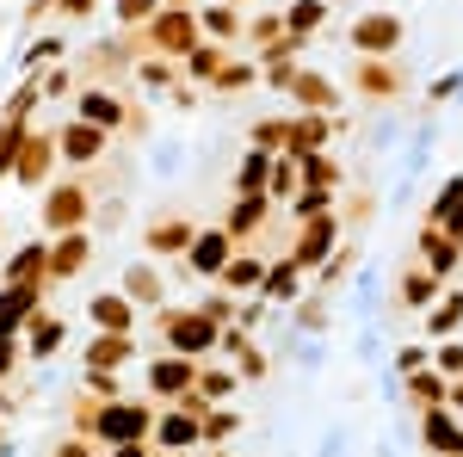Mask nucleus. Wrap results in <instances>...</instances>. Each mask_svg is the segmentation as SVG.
I'll list each match as a JSON object with an SVG mask.
<instances>
[{"label":"nucleus","mask_w":463,"mask_h":457,"mask_svg":"<svg viewBox=\"0 0 463 457\" xmlns=\"http://www.w3.org/2000/svg\"><path fill=\"white\" fill-rule=\"evenodd\" d=\"M266 205H272V198H229V216H222V229L235 235V247L248 242L260 223H266Z\"/></svg>","instance_id":"bb28decb"},{"label":"nucleus","mask_w":463,"mask_h":457,"mask_svg":"<svg viewBox=\"0 0 463 457\" xmlns=\"http://www.w3.org/2000/svg\"><path fill=\"white\" fill-rule=\"evenodd\" d=\"M192 242H198V223L185 211H161L155 223H143V253L148 260H185Z\"/></svg>","instance_id":"6e6552de"},{"label":"nucleus","mask_w":463,"mask_h":457,"mask_svg":"<svg viewBox=\"0 0 463 457\" xmlns=\"http://www.w3.org/2000/svg\"><path fill=\"white\" fill-rule=\"evenodd\" d=\"M353 43L364 50V56H377V50H395L402 43V19L395 13H364L353 25Z\"/></svg>","instance_id":"aec40b11"},{"label":"nucleus","mask_w":463,"mask_h":457,"mask_svg":"<svg viewBox=\"0 0 463 457\" xmlns=\"http://www.w3.org/2000/svg\"><path fill=\"white\" fill-rule=\"evenodd\" d=\"M148 130H155V124H148V111H143V106H130V124H124V137H137V142H143Z\"/></svg>","instance_id":"3c124183"},{"label":"nucleus","mask_w":463,"mask_h":457,"mask_svg":"<svg viewBox=\"0 0 463 457\" xmlns=\"http://www.w3.org/2000/svg\"><path fill=\"white\" fill-rule=\"evenodd\" d=\"M50 457H106V452H99L93 439H80V433H69V439H62V445H56Z\"/></svg>","instance_id":"49530a36"},{"label":"nucleus","mask_w":463,"mask_h":457,"mask_svg":"<svg viewBox=\"0 0 463 457\" xmlns=\"http://www.w3.org/2000/svg\"><path fill=\"white\" fill-rule=\"evenodd\" d=\"M420 433H427V445L439 457H463V426L451 421V414H445V408H432L427 414V426H420Z\"/></svg>","instance_id":"cd10ccee"},{"label":"nucleus","mask_w":463,"mask_h":457,"mask_svg":"<svg viewBox=\"0 0 463 457\" xmlns=\"http://www.w3.org/2000/svg\"><path fill=\"white\" fill-rule=\"evenodd\" d=\"M37 81H43V106H62V100L74 106V93H80V69L74 62H56V69H43Z\"/></svg>","instance_id":"c756f323"},{"label":"nucleus","mask_w":463,"mask_h":457,"mask_svg":"<svg viewBox=\"0 0 463 457\" xmlns=\"http://www.w3.org/2000/svg\"><path fill=\"white\" fill-rule=\"evenodd\" d=\"M62 347H69V321L56 316V309H43V316L25 328V358H32V365H50V358H62Z\"/></svg>","instance_id":"dca6fc26"},{"label":"nucleus","mask_w":463,"mask_h":457,"mask_svg":"<svg viewBox=\"0 0 463 457\" xmlns=\"http://www.w3.org/2000/svg\"><path fill=\"white\" fill-rule=\"evenodd\" d=\"M321 13H327L321 0H297V6L285 13V32H290V37H309V32L321 25Z\"/></svg>","instance_id":"58836bf2"},{"label":"nucleus","mask_w":463,"mask_h":457,"mask_svg":"<svg viewBox=\"0 0 463 457\" xmlns=\"http://www.w3.org/2000/svg\"><path fill=\"white\" fill-rule=\"evenodd\" d=\"M37 111H43V81H37V74H19V87L6 93L0 118H13V124H37Z\"/></svg>","instance_id":"b1692460"},{"label":"nucleus","mask_w":463,"mask_h":457,"mask_svg":"<svg viewBox=\"0 0 463 457\" xmlns=\"http://www.w3.org/2000/svg\"><path fill=\"white\" fill-rule=\"evenodd\" d=\"M0 284H50V242H43V235L19 242L0 260ZM50 290H56V284H50Z\"/></svg>","instance_id":"f8f14e48"},{"label":"nucleus","mask_w":463,"mask_h":457,"mask_svg":"<svg viewBox=\"0 0 463 457\" xmlns=\"http://www.w3.org/2000/svg\"><path fill=\"white\" fill-rule=\"evenodd\" d=\"M272 161H279V155L248 148V155H241V167H235V198H266V186H272Z\"/></svg>","instance_id":"4be33fe9"},{"label":"nucleus","mask_w":463,"mask_h":457,"mask_svg":"<svg viewBox=\"0 0 463 457\" xmlns=\"http://www.w3.org/2000/svg\"><path fill=\"white\" fill-rule=\"evenodd\" d=\"M216 457H222V452H216Z\"/></svg>","instance_id":"bf43d9fd"},{"label":"nucleus","mask_w":463,"mask_h":457,"mask_svg":"<svg viewBox=\"0 0 463 457\" xmlns=\"http://www.w3.org/2000/svg\"><path fill=\"white\" fill-rule=\"evenodd\" d=\"M402 297H408L414 309H427L432 297H439V272H427V266H420V272H408V279H402Z\"/></svg>","instance_id":"a19ab883"},{"label":"nucleus","mask_w":463,"mask_h":457,"mask_svg":"<svg viewBox=\"0 0 463 457\" xmlns=\"http://www.w3.org/2000/svg\"><path fill=\"white\" fill-rule=\"evenodd\" d=\"M25 358V334H0V377H13Z\"/></svg>","instance_id":"a18cd8bd"},{"label":"nucleus","mask_w":463,"mask_h":457,"mask_svg":"<svg viewBox=\"0 0 463 457\" xmlns=\"http://www.w3.org/2000/svg\"><path fill=\"white\" fill-rule=\"evenodd\" d=\"M334 235H340L334 216H309L303 235H297V247H290V266H321V260L334 253Z\"/></svg>","instance_id":"a211bd4d"},{"label":"nucleus","mask_w":463,"mask_h":457,"mask_svg":"<svg viewBox=\"0 0 463 457\" xmlns=\"http://www.w3.org/2000/svg\"><path fill=\"white\" fill-rule=\"evenodd\" d=\"M458 321H463V297H445V303L427 316V328L432 334H458Z\"/></svg>","instance_id":"37998d69"},{"label":"nucleus","mask_w":463,"mask_h":457,"mask_svg":"<svg viewBox=\"0 0 463 457\" xmlns=\"http://www.w3.org/2000/svg\"><path fill=\"white\" fill-rule=\"evenodd\" d=\"M0 32H6V25H0Z\"/></svg>","instance_id":"13d9d810"},{"label":"nucleus","mask_w":463,"mask_h":457,"mask_svg":"<svg viewBox=\"0 0 463 457\" xmlns=\"http://www.w3.org/2000/svg\"><path fill=\"white\" fill-rule=\"evenodd\" d=\"M50 284H0V334H25L50 303Z\"/></svg>","instance_id":"9b49d317"},{"label":"nucleus","mask_w":463,"mask_h":457,"mask_svg":"<svg viewBox=\"0 0 463 457\" xmlns=\"http://www.w3.org/2000/svg\"><path fill=\"white\" fill-rule=\"evenodd\" d=\"M235 371H241V377H266V371H272V358H266L260 347H248L241 358H235Z\"/></svg>","instance_id":"de8ad7c7"},{"label":"nucleus","mask_w":463,"mask_h":457,"mask_svg":"<svg viewBox=\"0 0 463 457\" xmlns=\"http://www.w3.org/2000/svg\"><path fill=\"white\" fill-rule=\"evenodd\" d=\"M25 137H32V124H13V118H0V179H13V167H19V148H25Z\"/></svg>","instance_id":"473e14b6"},{"label":"nucleus","mask_w":463,"mask_h":457,"mask_svg":"<svg viewBox=\"0 0 463 457\" xmlns=\"http://www.w3.org/2000/svg\"><path fill=\"white\" fill-rule=\"evenodd\" d=\"M62 56H69V37H62V32H37V37H25V50H19L13 69H19V74H43V69H56Z\"/></svg>","instance_id":"6ab92c4d"},{"label":"nucleus","mask_w":463,"mask_h":457,"mask_svg":"<svg viewBox=\"0 0 463 457\" xmlns=\"http://www.w3.org/2000/svg\"><path fill=\"white\" fill-rule=\"evenodd\" d=\"M235 384H241L235 365H198V395H204V402H229Z\"/></svg>","instance_id":"7c9ffc66"},{"label":"nucleus","mask_w":463,"mask_h":457,"mask_svg":"<svg viewBox=\"0 0 463 457\" xmlns=\"http://www.w3.org/2000/svg\"><path fill=\"white\" fill-rule=\"evenodd\" d=\"M432 365H439V371H451V377H463V347H458V340H445V347L432 352Z\"/></svg>","instance_id":"09e8293b"},{"label":"nucleus","mask_w":463,"mask_h":457,"mask_svg":"<svg viewBox=\"0 0 463 457\" xmlns=\"http://www.w3.org/2000/svg\"><path fill=\"white\" fill-rule=\"evenodd\" d=\"M161 6H167V0H111V19H118V32H143Z\"/></svg>","instance_id":"2f4dec72"},{"label":"nucleus","mask_w":463,"mask_h":457,"mask_svg":"<svg viewBox=\"0 0 463 457\" xmlns=\"http://www.w3.org/2000/svg\"><path fill=\"white\" fill-rule=\"evenodd\" d=\"M235 253H241V247H235V235H229L222 223H216V229H198V242L185 247V272H192V279H222Z\"/></svg>","instance_id":"1a4fd4ad"},{"label":"nucleus","mask_w":463,"mask_h":457,"mask_svg":"<svg viewBox=\"0 0 463 457\" xmlns=\"http://www.w3.org/2000/svg\"><path fill=\"white\" fill-rule=\"evenodd\" d=\"M451 402H458V408H463V384H458V389H451Z\"/></svg>","instance_id":"5fc2aeb1"},{"label":"nucleus","mask_w":463,"mask_h":457,"mask_svg":"<svg viewBox=\"0 0 463 457\" xmlns=\"http://www.w3.org/2000/svg\"><path fill=\"white\" fill-rule=\"evenodd\" d=\"M198 309H204V316H211L216 328H235V316H241V303H235V297H204Z\"/></svg>","instance_id":"c03bdc74"},{"label":"nucleus","mask_w":463,"mask_h":457,"mask_svg":"<svg viewBox=\"0 0 463 457\" xmlns=\"http://www.w3.org/2000/svg\"><path fill=\"white\" fill-rule=\"evenodd\" d=\"M99 13V0H50V19H69V25H87Z\"/></svg>","instance_id":"79ce46f5"},{"label":"nucleus","mask_w":463,"mask_h":457,"mask_svg":"<svg viewBox=\"0 0 463 457\" xmlns=\"http://www.w3.org/2000/svg\"><path fill=\"white\" fill-rule=\"evenodd\" d=\"M155 334H161V352H179V358H216V340H222V328H216L198 303L192 309H155Z\"/></svg>","instance_id":"7ed1b4c3"},{"label":"nucleus","mask_w":463,"mask_h":457,"mask_svg":"<svg viewBox=\"0 0 463 457\" xmlns=\"http://www.w3.org/2000/svg\"><path fill=\"white\" fill-rule=\"evenodd\" d=\"M93 211H99V192L87 174H56V186L37 192V235L56 242V235H74V229H93Z\"/></svg>","instance_id":"f257e3e1"},{"label":"nucleus","mask_w":463,"mask_h":457,"mask_svg":"<svg viewBox=\"0 0 463 457\" xmlns=\"http://www.w3.org/2000/svg\"><path fill=\"white\" fill-rule=\"evenodd\" d=\"M253 81H260V69H253V62H235V56H229V62H222V74H216L211 87H216V93H241V87H253Z\"/></svg>","instance_id":"ea45409f"},{"label":"nucleus","mask_w":463,"mask_h":457,"mask_svg":"<svg viewBox=\"0 0 463 457\" xmlns=\"http://www.w3.org/2000/svg\"><path fill=\"white\" fill-rule=\"evenodd\" d=\"M0 457H13V433H6V414H0Z\"/></svg>","instance_id":"864d4df0"},{"label":"nucleus","mask_w":463,"mask_h":457,"mask_svg":"<svg viewBox=\"0 0 463 457\" xmlns=\"http://www.w3.org/2000/svg\"><path fill=\"white\" fill-rule=\"evenodd\" d=\"M124 223H130V198H124V192L99 198V211H93V235H118Z\"/></svg>","instance_id":"72a5a7b5"},{"label":"nucleus","mask_w":463,"mask_h":457,"mask_svg":"<svg viewBox=\"0 0 463 457\" xmlns=\"http://www.w3.org/2000/svg\"><path fill=\"white\" fill-rule=\"evenodd\" d=\"M87 328L93 334H137V303L124 290H93L87 297Z\"/></svg>","instance_id":"2eb2a0df"},{"label":"nucleus","mask_w":463,"mask_h":457,"mask_svg":"<svg viewBox=\"0 0 463 457\" xmlns=\"http://www.w3.org/2000/svg\"><path fill=\"white\" fill-rule=\"evenodd\" d=\"M118 290L137 303V309H167V279H161V260H130L118 272Z\"/></svg>","instance_id":"ddd939ff"},{"label":"nucleus","mask_w":463,"mask_h":457,"mask_svg":"<svg viewBox=\"0 0 463 457\" xmlns=\"http://www.w3.org/2000/svg\"><path fill=\"white\" fill-rule=\"evenodd\" d=\"M198 389V358H179V352H161V358H148L143 365V395L148 402H179V395H192Z\"/></svg>","instance_id":"0eeeda50"},{"label":"nucleus","mask_w":463,"mask_h":457,"mask_svg":"<svg viewBox=\"0 0 463 457\" xmlns=\"http://www.w3.org/2000/svg\"><path fill=\"white\" fill-rule=\"evenodd\" d=\"M167 100H174L179 111H192V106H198V87H192V81H179V87H174V93H167Z\"/></svg>","instance_id":"603ef678"},{"label":"nucleus","mask_w":463,"mask_h":457,"mask_svg":"<svg viewBox=\"0 0 463 457\" xmlns=\"http://www.w3.org/2000/svg\"><path fill=\"white\" fill-rule=\"evenodd\" d=\"M198 32L211 37V43H222V50H229V43L248 32V25H241V13H235V6H222V0H216V6H198Z\"/></svg>","instance_id":"393cba45"},{"label":"nucleus","mask_w":463,"mask_h":457,"mask_svg":"<svg viewBox=\"0 0 463 457\" xmlns=\"http://www.w3.org/2000/svg\"><path fill=\"white\" fill-rule=\"evenodd\" d=\"M93 229H74V235H56L50 242V284H69V279H80L87 266H93Z\"/></svg>","instance_id":"4468645a"},{"label":"nucleus","mask_w":463,"mask_h":457,"mask_svg":"<svg viewBox=\"0 0 463 457\" xmlns=\"http://www.w3.org/2000/svg\"><path fill=\"white\" fill-rule=\"evenodd\" d=\"M130 358H137V334H87V352H80L87 371H124Z\"/></svg>","instance_id":"f3484780"},{"label":"nucleus","mask_w":463,"mask_h":457,"mask_svg":"<svg viewBox=\"0 0 463 457\" xmlns=\"http://www.w3.org/2000/svg\"><path fill=\"white\" fill-rule=\"evenodd\" d=\"M235 433H241V414H235V408H222V402H216L211 414H204V445H229V439H235Z\"/></svg>","instance_id":"c9c22d12"},{"label":"nucleus","mask_w":463,"mask_h":457,"mask_svg":"<svg viewBox=\"0 0 463 457\" xmlns=\"http://www.w3.org/2000/svg\"><path fill=\"white\" fill-rule=\"evenodd\" d=\"M0 389H6V377H0Z\"/></svg>","instance_id":"4d7b16f0"},{"label":"nucleus","mask_w":463,"mask_h":457,"mask_svg":"<svg viewBox=\"0 0 463 457\" xmlns=\"http://www.w3.org/2000/svg\"><path fill=\"white\" fill-rule=\"evenodd\" d=\"M106 457H161V452H155V445H148V439H130V445H111Z\"/></svg>","instance_id":"8fccbe9b"},{"label":"nucleus","mask_w":463,"mask_h":457,"mask_svg":"<svg viewBox=\"0 0 463 457\" xmlns=\"http://www.w3.org/2000/svg\"><path fill=\"white\" fill-rule=\"evenodd\" d=\"M297 290H303V266L272 260V266H266V284H260V297H266V303H290Z\"/></svg>","instance_id":"c85d7f7f"},{"label":"nucleus","mask_w":463,"mask_h":457,"mask_svg":"<svg viewBox=\"0 0 463 457\" xmlns=\"http://www.w3.org/2000/svg\"><path fill=\"white\" fill-rule=\"evenodd\" d=\"M285 137H290V118H260L253 124V148H266V155H285Z\"/></svg>","instance_id":"e433bc0d"},{"label":"nucleus","mask_w":463,"mask_h":457,"mask_svg":"<svg viewBox=\"0 0 463 457\" xmlns=\"http://www.w3.org/2000/svg\"><path fill=\"white\" fill-rule=\"evenodd\" d=\"M290 100L316 111V106H327V100H334V87H327L321 74H297V81H290Z\"/></svg>","instance_id":"4c0bfd02"},{"label":"nucleus","mask_w":463,"mask_h":457,"mask_svg":"<svg viewBox=\"0 0 463 457\" xmlns=\"http://www.w3.org/2000/svg\"><path fill=\"white\" fill-rule=\"evenodd\" d=\"M69 111L87 118V124H99V130H111V137H124V124H130V100L118 87H80Z\"/></svg>","instance_id":"9d476101"},{"label":"nucleus","mask_w":463,"mask_h":457,"mask_svg":"<svg viewBox=\"0 0 463 457\" xmlns=\"http://www.w3.org/2000/svg\"><path fill=\"white\" fill-rule=\"evenodd\" d=\"M222 6H241V0H222Z\"/></svg>","instance_id":"6e6d98bb"},{"label":"nucleus","mask_w":463,"mask_h":457,"mask_svg":"<svg viewBox=\"0 0 463 457\" xmlns=\"http://www.w3.org/2000/svg\"><path fill=\"white\" fill-rule=\"evenodd\" d=\"M130 81H137L143 93H174L179 81H185V69H179L174 56H143V62L130 69Z\"/></svg>","instance_id":"5701e85b"},{"label":"nucleus","mask_w":463,"mask_h":457,"mask_svg":"<svg viewBox=\"0 0 463 457\" xmlns=\"http://www.w3.org/2000/svg\"><path fill=\"white\" fill-rule=\"evenodd\" d=\"M198 43H204V32H198V13L192 6H161L143 32H137V50L143 56H174V62H185V50H198Z\"/></svg>","instance_id":"20e7f679"},{"label":"nucleus","mask_w":463,"mask_h":457,"mask_svg":"<svg viewBox=\"0 0 463 457\" xmlns=\"http://www.w3.org/2000/svg\"><path fill=\"white\" fill-rule=\"evenodd\" d=\"M80 395H93V402H118V395H130L118 371H80Z\"/></svg>","instance_id":"f704fd0d"},{"label":"nucleus","mask_w":463,"mask_h":457,"mask_svg":"<svg viewBox=\"0 0 463 457\" xmlns=\"http://www.w3.org/2000/svg\"><path fill=\"white\" fill-rule=\"evenodd\" d=\"M111 130H99V124H87V118H62L56 124V155H62V174H93L99 161L111 155Z\"/></svg>","instance_id":"39448f33"},{"label":"nucleus","mask_w":463,"mask_h":457,"mask_svg":"<svg viewBox=\"0 0 463 457\" xmlns=\"http://www.w3.org/2000/svg\"><path fill=\"white\" fill-rule=\"evenodd\" d=\"M266 266H272V260H260V253H235V260H229V272H222V290H229V297H260V284H266Z\"/></svg>","instance_id":"412c9836"},{"label":"nucleus","mask_w":463,"mask_h":457,"mask_svg":"<svg viewBox=\"0 0 463 457\" xmlns=\"http://www.w3.org/2000/svg\"><path fill=\"white\" fill-rule=\"evenodd\" d=\"M56 174H62V155H56V130L32 124V137H25V148H19V167H13V186L37 198L43 186H56Z\"/></svg>","instance_id":"423d86ee"},{"label":"nucleus","mask_w":463,"mask_h":457,"mask_svg":"<svg viewBox=\"0 0 463 457\" xmlns=\"http://www.w3.org/2000/svg\"><path fill=\"white\" fill-rule=\"evenodd\" d=\"M222 62H229V50L204 37L198 50H185V62H179V69H185V81H192V87H211L216 74H222Z\"/></svg>","instance_id":"a878e982"},{"label":"nucleus","mask_w":463,"mask_h":457,"mask_svg":"<svg viewBox=\"0 0 463 457\" xmlns=\"http://www.w3.org/2000/svg\"><path fill=\"white\" fill-rule=\"evenodd\" d=\"M216 402H204L198 389L192 395H179V402H167L161 414H155V433H148V445L161 457H192L204 452V414H211Z\"/></svg>","instance_id":"f03ea898"}]
</instances>
